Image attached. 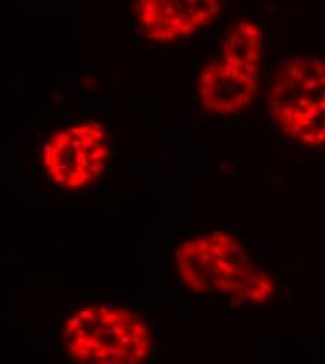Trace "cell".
Listing matches in <instances>:
<instances>
[{"label": "cell", "mask_w": 325, "mask_h": 364, "mask_svg": "<svg viewBox=\"0 0 325 364\" xmlns=\"http://www.w3.org/2000/svg\"><path fill=\"white\" fill-rule=\"evenodd\" d=\"M112 151L108 132L97 121H81L63 127L42 146V168L65 191H80L102 176Z\"/></svg>", "instance_id": "obj_4"}, {"label": "cell", "mask_w": 325, "mask_h": 364, "mask_svg": "<svg viewBox=\"0 0 325 364\" xmlns=\"http://www.w3.org/2000/svg\"><path fill=\"white\" fill-rule=\"evenodd\" d=\"M63 346L76 363L140 364L149 359L153 340L146 322L132 310L96 304L69 317Z\"/></svg>", "instance_id": "obj_2"}, {"label": "cell", "mask_w": 325, "mask_h": 364, "mask_svg": "<svg viewBox=\"0 0 325 364\" xmlns=\"http://www.w3.org/2000/svg\"><path fill=\"white\" fill-rule=\"evenodd\" d=\"M266 104L283 134L307 147L325 146V60L296 56L283 60L268 85Z\"/></svg>", "instance_id": "obj_3"}, {"label": "cell", "mask_w": 325, "mask_h": 364, "mask_svg": "<svg viewBox=\"0 0 325 364\" xmlns=\"http://www.w3.org/2000/svg\"><path fill=\"white\" fill-rule=\"evenodd\" d=\"M259 88V70L236 65L223 58L207 63L198 77V98L206 112L230 116L244 111Z\"/></svg>", "instance_id": "obj_6"}, {"label": "cell", "mask_w": 325, "mask_h": 364, "mask_svg": "<svg viewBox=\"0 0 325 364\" xmlns=\"http://www.w3.org/2000/svg\"><path fill=\"white\" fill-rule=\"evenodd\" d=\"M262 43L264 32L261 28L249 20H240L224 34L220 58L248 69L261 70Z\"/></svg>", "instance_id": "obj_7"}, {"label": "cell", "mask_w": 325, "mask_h": 364, "mask_svg": "<svg viewBox=\"0 0 325 364\" xmlns=\"http://www.w3.org/2000/svg\"><path fill=\"white\" fill-rule=\"evenodd\" d=\"M220 11L222 0H136L141 32L160 43L191 37L213 23Z\"/></svg>", "instance_id": "obj_5"}, {"label": "cell", "mask_w": 325, "mask_h": 364, "mask_svg": "<svg viewBox=\"0 0 325 364\" xmlns=\"http://www.w3.org/2000/svg\"><path fill=\"white\" fill-rule=\"evenodd\" d=\"M180 279L200 295H222L234 303L262 305L275 294L273 277L258 268L237 238L226 231L189 238L178 246Z\"/></svg>", "instance_id": "obj_1"}]
</instances>
